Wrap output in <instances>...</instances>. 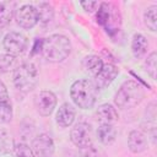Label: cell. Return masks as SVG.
<instances>
[{
    "label": "cell",
    "mask_w": 157,
    "mask_h": 157,
    "mask_svg": "<svg viewBox=\"0 0 157 157\" xmlns=\"http://www.w3.org/2000/svg\"><path fill=\"white\" fill-rule=\"evenodd\" d=\"M80 5H81V6L83 7V10L87 11V12H92V11H94V10L99 6V4H98L97 1H81Z\"/></svg>",
    "instance_id": "cell-26"
},
{
    "label": "cell",
    "mask_w": 157,
    "mask_h": 157,
    "mask_svg": "<svg viewBox=\"0 0 157 157\" xmlns=\"http://www.w3.org/2000/svg\"><path fill=\"white\" fill-rule=\"evenodd\" d=\"M36 109L42 117H48L53 113L56 105V96L50 91H42L36 98Z\"/></svg>",
    "instance_id": "cell-9"
},
{
    "label": "cell",
    "mask_w": 157,
    "mask_h": 157,
    "mask_svg": "<svg viewBox=\"0 0 157 157\" xmlns=\"http://www.w3.org/2000/svg\"><path fill=\"white\" fill-rule=\"evenodd\" d=\"M97 91L94 82L87 78H81L75 81L70 87V96L74 101V103L82 108L88 109L91 108L97 98Z\"/></svg>",
    "instance_id": "cell-2"
},
{
    "label": "cell",
    "mask_w": 157,
    "mask_h": 157,
    "mask_svg": "<svg viewBox=\"0 0 157 157\" xmlns=\"http://www.w3.org/2000/svg\"><path fill=\"white\" fill-rule=\"evenodd\" d=\"M97 136L103 145H110L115 141L117 130L112 124H101L97 130Z\"/></svg>",
    "instance_id": "cell-14"
},
{
    "label": "cell",
    "mask_w": 157,
    "mask_h": 157,
    "mask_svg": "<svg viewBox=\"0 0 157 157\" xmlns=\"http://www.w3.org/2000/svg\"><path fill=\"white\" fill-rule=\"evenodd\" d=\"M112 18V13H110V9L109 5L107 2H102L98 6V12H97V22L104 27H108L109 22Z\"/></svg>",
    "instance_id": "cell-20"
},
{
    "label": "cell",
    "mask_w": 157,
    "mask_h": 157,
    "mask_svg": "<svg viewBox=\"0 0 157 157\" xmlns=\"http://www.w3.org/2000/svg\"><path fill=\"white\" fill-rule=\"evenodd\" d=\"M82 66L87 72L96 76L101 71V69L103 67V61L97 55H87L82 60Z\"/></svg>",
    "instance_id": "cell-16"
},
{
    "label": "cell",
    "mask_w": 157,
    "mask_h": 157,
    "mask_svg": "<svg viewBox=\"0 0 157 157\" xmlns=\"http://www.w3.org/2000/svg\"><path fill=\"white\" fill-rule=\"evenodd\" d=\"M39 50L48 61L60 63L69 56L71 52V43L67 37L63 34H52L42 40Z\"/></svg>",
    "instance_id": "cell-1"
},
{
    "label": "cell",
    "mask_w": 157,
    "mask_h": 157,
    "mask_svg": "<svg viewBox=\"0 0 157 157\" xmlns=\"http://www.w3.org/2000/svg\"><path fill=\"white\" fill-rule=\"evenodd\" d=\"M12 151H13L15 157H36L32 148L28 145L23 144V142H20V144L15 145Z\"/></svg>",
    "instance_id": "cell-22"
},
{
    "label": "cell",
    "mask_w": 157,
    "mask_h": 157,
    "mask_svg": "<svg viewBox=\"0 0 157 157\" xmlns=\"http://www.w3.org/2000/svg\"><path fill=\"white\" fill-rule=\"evenodd\" d=\"M13 61H15V56H12L10 54L0 55V71H2V72L9 71L12 67Z\"/></svg>",
    "instance_id": "cell-25"
},
{
    "label": "cell",
    "mask_w": 157,
    "mask_h": 157,
    "mask_svg": "<svg viewBox=\"0 0 157 157\" xmlns=\"http://www.w3.org/2000/svg\"><path fill=\"white\" fill-rule=\"evenodd\" d=\"M37 9V12H38V20L39 22L42 23H48L53 20L54 17V9L50 4L48 2H40L38 5Z\"/></svg>",
    "instance_id": "cell-18"
},
{
    "label": "cell",
    "mask_w": 157,
    "mask_h": 157,
    "mask_svg": "<svg viewBox=\"0 0 157 157\" xmlns=\"http://www.w3.org/2000/svg\"><path fill=\"white\" fill-rule=\"evenodd\" d=\"M39 78V72L33 63H23L13 71V85L21 92L32 91Z\"/></svg>",
    "instance_id": "cell-4"
},
{
    "label": "cell",
    "mask_w": 157,
    "mask_h": 157,
    "mask_svg": "<svg viewBox=\"0 0 157 157\" xmlns=\"http://www.w3.org/2000/svg\"><path fill=\"white\" fill-rule=\"evenodd\" d=\"M55 120L61 128L70 126L75 120V108L70 103H63L56 112Z\"/></svg>",
    "instance_id": "cell-11"
},
{
    "label": "cell",
    "mask_w": 157,
    "mask_h": 157,
    "mask_svg": "<svg viewBox=\"0 0 157 157\" xmlns=\"http://www.w3.org/2000/svg\"><path fill=\"white\" fill-rule=\"evenodd\" d=\"M145 91L144 87L132 80L124 82L114 97V103L118 108L121 109H130L136 107L144 98Z\"/></svg>",
    "instance_id": "cell-3"
},
{
    "label": "cell",
    "mask_w": 157,
    "mask_h": 157,
    "mask_svg": "<svg viewBox=\"0 0 157 157\" xmlns=\"http://www.w3.org/2000/svg\"><path fill=\"white\" fill-rule=\"evenodd\" d=\"M4 48L7 52V54L15 56L21 53H23L27 49L28 45V39L25 34L20 32H9L4 37Z\"/></svg>",
    "instance_id": "cell-5"
},
{
    "label": "cell",
    "mask_w": 157,
    "mask_h": 157,
    "mask_svg": "<svg viewBox=\"0 0 157 157\" xmlns=\"http://www.w3.org/2000/svg\"><path fill=\"white\" fill-rule=\"evenodd\" d=\"M72 144L80 148H87L92 144V130L87 123H77L70 132Z\"/></svg>",
    "instance_id": "cell-6"
},
{
    "label": "cell",
    "mask_w": 157,
    "mask_h": 157,
    "mask_svg": "<svg viewBox=\"0 0 157 157\" xmlns=\"http://www.w3.org/2000/svg\"><path fill=\"white\" fill-rule=\"evenodd\" d=\"M12 119V107L7 103H0V123H9Z\"/></svg>",
    "instance_id": "cell-24"
},
{
    "label": "cell",
    "mask_w": 157,
    "mask_h": 157,
    "mask_svg": "<svg viewBox=\"0 0 157 157\" xmlns=\"http://www.w3.org/2000/svg\"><path fill=\"white\" fill-rule=\"evenodd\" d=\"M118 67L113 64H103L101 71L94 76V85L99 90L108 87L118 75Z\"/></svg>",
    "instance_id": "cell-10"
},
{
    "label": "cell",
    "mask_w": 157,
    "mask_h": 157,
    "mask_svg": "<svg viewBox=\"0 0 157 157\" xmlns=\"http://www.w3.org/2000/svg\"><path fill=\"white\" fill-rule=\"evenodd\" d=\"M96 115H97V119L101 121V124H112L117 121L119 118L117 109L108 103L101 104L96 112Z\"/></svg>",
    "instance_id": "cell-13"
},
{
    "label": "cell",
    "mask_w": 157,
    "mask_h": 157,
    "mask_svg": "<svg viewBox=\"0 0 157 157\" xmlns=\"http://www.w3.org/2000/svg\"><path fill=\"white\" fill-rule=\"evenodd\" d=\"M15 15V4L0 2V28L5 27Z\"/></svg>",
    "instance_id": "cell-17"
},
{
    "label": "cell",
    "mask_w": 157,
    "mask_h": 157,
    "mask_svg": "<svg viewBox=\"0 0 157 157\" xmlns=\"http://www.w3.org/2000/svg\"><path fill=\"white\" fill-rule=\"evenodd\" d=\"M9 102V93L7 88L4 85V82L0 80V103H7Z\"/></svg>",
    "instance_id": "cell-27"
},
{
    "label": "cell",
    "mask_w": 157,
    "mask_h": 157,
    "mask_svg": "<svg viewBox=\"0 0 157 157\" xmlns=\"http://www.w3.org/2000/svg\"><path fill=\"white\" fill-rule=\"evenodd\" d=\"M13 150L11 135L5 129H0V155H7Z\"/></svg>",
    "instance_id": "cell-19"
},
{
    "label": "cell",
    "mask_w": 157,
    "mask_h": 157,
    "mask_svg": "<svg viewBox=\"0 0 157 157\" xmlns=\"http://www.w3.org/2000/svg\"><path fill=\"white\" fill-rule=\"evenodd\" d=\"M32 151L36 157H52L54 153V142L47 134H39L32 142Z\"/></svg>",
    "instance_id": "cell-8"
},
{
    "label": "cell",
    "mask_w": 157,
    "mask_h": 157,
    "mask_svg": "<svg viewBox=\"0 0 157 157\" xmlns=\"http://www.w3.org/2000/svg\"><path fill=\"white\" fill-rule=\"evenodd\" d=\"M148 48V42H147V38L141 34V33H136L134 34L132 37V40H131V50H132V54L135 58H141L145 55L146 50Z\"/></svg>",
    "instance_id": "cell-15"
},
{
    "label": "cell",
    "mask_w": 157,
    "mask_h": 157,
    "mask_svg": "<svg viewBox=\"0 0 157 157\" xmlns=\"http://www.w3.org/2000/svg\"><path fill=\"white\" fill-rule=\"evenodd\" d=\"M128 146H129V150L134 153H140L145 151L147 147L146 136L139 130H132L128 137Z\"/></svg>",
    "instance_id": "cell-12"
},
{
    "label": "cell",
    "mask_w": 157,
    "mask_h": 157,
    "mask_svg": "<svg viewBox=\"0 0 157 157\" xmlns=\"http://www.w3.org/2000/svg\"><path fill=\"white\" fill-rule=\"evenodd\" d=\"M156 60H157V54H156V52H152L148 56H147V59H146V61H145V70L147 71V74L155 80L156 78V67H157V65H156Z\"/></svg>",
    "instance_id": "cell-23"
},
{
    "label": "cell",
    "mask_w": 157,
    "mask_h": 157,
    "mask_svg": "<svg viewBox=\"0 0 157 157\" xmlns=\"http://www.w3.org/2000/svg\"><path fill=\"white\" fill-rule=\"evenodd\" d=\"M156 11H157V6H151V7H148V9L145 11V15H144L145 25L147 26L148 29H151V31H153V32L156 31V22H157Z\"/></svg>",
    "instance_id": "cell-21"
},
{
    "label": "cell",
    "mask_w": 157,
    "mask_h": 157,
    "mask_svg": "<svg viewBox=\"0 0 157 157\" xmlns=\"http://www.w3.org/2000/svg\"><path fill=\"white\" fill-rule=\"evenodd\" d=\"M15 20L17 25L22 28H33L39 21L37 9L33 5H23L15 11Z\"/></svg>",
    "instance_id": "cell-7"
}]
</instances>
